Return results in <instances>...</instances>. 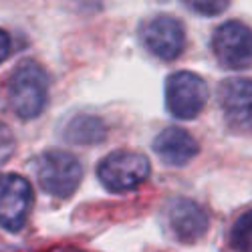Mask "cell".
I'll list each match as a JSON object with an SVG mask.
<instances>
[{
    "instance_id": "obj_14",
    "label": "cell",
    "mask_w": 252,
    "mask_h": 252,
    "mask_svg": "<svg viewBox=\"0 0 252 252\" xmlns=\"http://www.w3.org/2000/svg\"><path fill=\"white\" fill-rule=\"evenodd\" d=\"M184 6H188L192 12L202 14V16H216L224 12L230 6V2H226V0L224 2H184Z\"/></svg>"
},
{
    "instance_id": "obj_2",
    "label": "cell",
    "mask_w": 252,
    "mask_h": 252,
    "mask_svg": "<svg viewBox=\"0 0 252 252\" xmlns=\"http://www.w3.org/2000/svg\"><path fill=\"white\" fill-rule=\"evenodd\" d=\"M38 186L53 198H69L77 192L83 180L81 161L61 150H49L36 159Z\"/></svg>"
},
{
    "instance_id": "obj_16",
    "label": "cell",
    "mask_w": 252,
    "mask_h": 252,
    "mask_svg": "<svg viewBox=\"0 0 252 252\" xmlns=\"http://www.w3.org/2000/svg\"><path fill=\"white\" fill-rule=\"evenodd\" d=\"M69 252H79V250H69Z\"/></svg>"
},
{
    "instance_id": "obj_13",
    "label": "cell",
    "mask_w": 252,
    "mask_h": 252,
    "mask_svg": "<svg viewBox=\"0 0 252 252\" xmlns=\"http://www.w3.org/2000/svg\"><path fill=\"white\" fill-rule=\"evenodd\" d=\"M16 141H14V133L6 123H0V165L6 163L10 159V156L14 154Z\"/></svg>"
},
{
    "instance_id": "obj_3",
    "label": "cell",
    "mask_w": 252,
    "mask_h": 252,
    "mask_svg": "<svg viewBox=\"0 0 252 252\" xmlns=\"http://www.w3.org/2000/svg\"><path fill=\"white\" fill-rule=\"evenodd\" d=\"M152 165L148 156L131 150H117L103 158L97 167V176L101 184L109 192H129L148 180Z\"/></svg>"
},
{
    "instance_id": "obj_12",
    "label": "cell",
    "mask_w": 252,
    "mask_h": 252,
    "mask_svg": "<svg viewBox=\"0 0 252 252\" xmlns=\"http://www.w3.org/2000/svg\"><path fill=\"white\" fill-rule=\"evenodd\" d=\"M230 244L238 252H252V208L230 228Z\"/></svg>"
},
{
    "instance_id": "obj_7",
    "label": "cell",
    "mask_w": 252,
    "mask_h": 252,
    "mask_svg": "<svg viewBox=\"0 0 252 252\" xmlns=\"http://www.w3.org/2000/svg\"><path fill=\"white\" fill-rule=\"evenodd\" d=\"M31 206L32 188L23 176H0V226L6 230H20L27 222Z\"/></svg>"
},
{
    "instance_id": "obj_9",
    "label": "cell",
    "mask_w": 252,
    "mask_h": 252,
    "mask_svg": "<svg viewBox=\"0 0 252 252\" xmlns=\"http://www.w3.org/2000/svg\"><path fill=\"white\" fill-rule=\"evenodd\" d=\"M167 224L180 242H196L208 230V214L194 200L178 198L167 206Z\"/></svg>"
},
{
    "instance_id": "obj_11",
    "label": "cell",
    "mask_w": 252,
    "mask_h": 252,
    "mask_svg": "<svg viewBox=\"0 0 252 252\" xmlns=\"http://www.w3.org/2000/svg\"><path fill=\"white\" fill-rule=\"evenodd\" d=\"M67 141L77 143V145H93L105 139L107 135V127L101 117L95 115H75L69 119V123L63 129Z\"/></svg>"
},
{
    "instance_id": "obj_5",
    "label": "cell",
    "mask_w": 252,
    "mask_h": 252,
    "mask_svg": "<svg viewBox=\"0 0 252 252\" xmlns=\"http://www.w3.org/2000/svg\"><path fill=\"white\" fill-rule=\"evenodd\" d=\"M212 51L226 69H246L252 65V29L230 20L212 34Z\"/></svg>"
},
{
    "instance_id": "obj_1",
    "label": "cell",
    "mask_w": 252,
    "mask_h": 252,
    "mask_svg": "<svg viewBox=\"0 0 252 252\" xmlns=\"http://www.w3.org/2000/svg\"><path fill=\"white\" fill-rule=\"evenodd\" d=\"M49 99V77L36 61L18 63L8 81V103L20 119H34L43 113Z\"/></svg>"
},
{
    "instance_id": "obj_6",
    "label": "cell",
    "mask_w": 252,
    "mask_h": 252,
    "mask_svg": "<svg viewBox=\"0 0 252 252\" xmlns=\"http://www.w3.org/2000/svg\"><path fill=\"white\" fill-rule=\"evenodd\" d=\"M139 38L152 55L174 61L186 47V31L178 18L170 14H158L139 27Z\"/></svg>"
},
{
    "instance_id": "obj_4",
    "label": "cell",
    "mask_w": 252,
    "mask_h": 252,
    "mask_svg": "<svg viewBox=\"0 0 252 252\" xmlns=\"http://www.w3.org/2000/svg\"><path fill=\"white\" fill-rule=\"evenodd\" d=\"M208 103L206 81L192 71H178L165 81V107L178 119H194Z\"/></svg>"
},
{
    "instance_id": "obj_8",
    "label": "cell",
    "mask_w": 252,
    "mask_h": 252,
    "mask_svg": "<svg viewBox=\"0 0 252 252\" xmlns=\"http://www.w3.org/2000/svg\"><path fill=\"white\" fill-rule=\"evenodd\" d=\"M226 123L236 131H252V79H226L218 89Z\"/></svg>"
},
{
    "instance_id": "obj_10",
    "label": "cell",
    "mask_w": 252,
    "mask_h": 252,
    "mask_svg": "<svg viewBox=\"0 0 252 252\" xmlns=\"http://www.w3.org/2000/svg\"><path fill=\"white\" fill-rule=\"evenodd\" d=\"M154 152L163 163L186 165L198 154V141L182 127H167L154 139Z\"/></svg>"
},
{
    "instance_id": "obj_15",
    "label": "cell",
    "mask_w": 252,
    "mask_h": 252,
    "mask_svg": "<svg viewBox=\"0 0 252 252\" xmlns=\"http://www.w3.org/2000/svg\"><path fill=\"white\" fill-rule=\"evenodd\" d=\"M8 55H10V36L0 29V63H4Z\"/></svg>"
}]
</instances>
